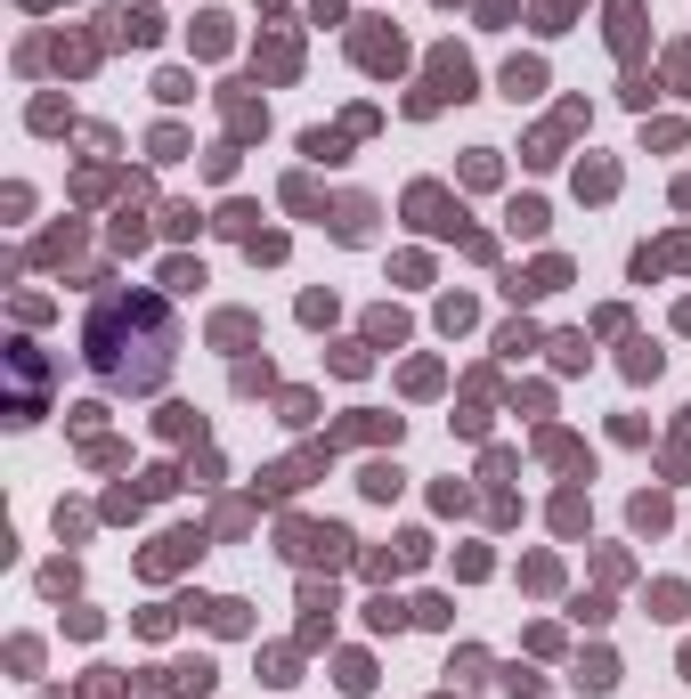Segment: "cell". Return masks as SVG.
<instances>
[{
	"label": "cell",
	"mask_w": 691,
	"mask_h": 699,
	"mask_svg": "<svg viewBox=\"0 0 691 699\" xmlns=\"http://www.w3.org/2000/svg\"><path fill=\"white\" fill-rule=\"evenodd\" d=\"M90 366H98V383L106 391H163V374H171V309L155 293H106L90 309Z\"/></svg>",
	"instance_id": "obj_1"
},
{
	"label": "cell",
	"mask_w": 691,
	"mask_h": 699,
	"mask_svg": "<svg viewBox=\"0 0 691 699\" xmlns=\"http://www.w3.org/2000/svg\"><path fill=\"white\" fill-rule=\"evenodd\" d=\"M448 98H472V57H464V49H439V57H431V82L415 90V114L448 106Z\"/></svg>",
	"instance_id": "obj_2"
},
{
	"label": "cell",
	"mask_w": 691,
	"mask_h": 699,
	"mask_svg": "<svg viewBox=\"0 0 691 699\" xmlns=\"http://www.w3.org/2000/svg\"><path fill=\"white\" fill-rule=\"evenodd\" d=\"M285 553H293V561H326V569H342V561H350V529H334V521H326V529L285 521Z\"/></svg>",
	"instance_id": "obj_3"
},
{
	"label": "cell",
	"mask_w": 691,
	"mask_h": 699,
	"mask_svg": "<svg viewBox=\"0 0 691 699\" xmlns=\"http://www.w3.org/2000/svg\"><path fill=\"white\" fill-rule=\"evenodd\" d=\"M350 57H358L366 74H399V66H407V41L383 33V25H358V33H350Z\"/></svg>",
	"instance_id": "obj_4"
},
{
	"label": "cell",
	"mask_w": 691,
	"mask_h": 699,
	"mask_svg": "<svg viewBox=\"0 0 691 699\" xmlns=\"http://www.w3.org/2000/svg\"><path fill=\"white\" fill-rule=\"evenodd\" d=\"M407 220H415V228H431V236H456L464 204H448V187H407Z\"/></svg>",
	"instance_id": "obj_5"
},
{
	"label": "cell",
	"mask_w": 691,
	"mask_h": 699,
	"mask_svg": "<svg viewBox=\"0 0 691 699\" xmlns=\"http://www.w3.org/2000/svg\"><path fill=\"white\" fill-rule=\"evenodd\" d=\"M9 366H17V423H33L41 415V358H33V342H9Z\"/></svg>",
	"instance_id": "obj_6"
},
{
	"label": "cell",
	"mask_w": 691,
	"mask_h": 699,
	"mask_svg": "<svg viewBox=\"0 0 691 699\" xmlns=\"http://www.w3.org/2000/svg\"><path fill=\"white\" fill-rule=\"evenodd\" d=\"M106 25V41H131V49H147L163 25H155V9H114V17H98Z\"/></svg>",
	"instance_id": "obj_7"
},
{
	"label": "cell",
	"mask_w": 691,
	"mask_h": 699,
	"mask_svg": "<svg viewBox=\"0 0 691 699\" xmlns=\"http://www.w3.org/2000/svg\"><path fill=\"white\" fill-rule=\"evenodd\" d=\"M578 122H586V106H561V114L545 122V131L529 139V163H553V155H561V139H570V131H578Z\"/></svg>",
	"instance_id": "obj_8"
},
{
	"label": "cell",
	"mask_w": 691,
	"mask_h": 699,
	"mask_svg": "<svg viewBox=\"0 0 691 699\" xmlns=\"http://www.w3.org/2000/svg\"><path fill=\"white\" fill-rule=\"evenodd\" d=\"M561 285H570V261H537V269L513 277L505 293H513V301H537V293H561Z\"/></svg>",
	"instance_id": "obj_9"
},
{
	"label": "cell",
	"mask_w": 691,
	"mask_h": 699,
	"mask_svg": "<svg viewBox=\"0 0 691 699\" xmlns=\"http://www.w3.org/2000/svg\"><path fill=\"white\" fill-rule=\"evenodd\" d=\"M220 114H228V131H236V139H253V131H261V122H269L253 90H220Z\"/></svg>",
	"instance_id": "obj_10"
},
{
	"label": "cell",
	"mask_w": 691,
	"mask_h": 699,
	"mask_svg": "<svg viewBox=\"0 0 691 699\" xmlns=\"http://www.w3.org/2000/svg\"><path fill=\"white\" fill-rule=\"evenodd\" d=\"M610 41H618L626 57L643 49V0H610Z\"/></svg>",
	"instance_id": "obj_11"
},
{
	"label": "cell",
	"mask_w": 691,
	"mask_h": 699,
	"mask_svg": "<svg viewBox=\"0 0 691 699\" xmlns=\"http://www.w3.org/2000/svg\"><path fill=\"white\" fill-rule=\"evenodd\" d=\"M366 228H374V204H366V196H342V204H334V236H342V244H366Z\"/></svg>",
	"instance_id": "obj_12"
},
{
	"label": "cell",
	"mask_w": 691,
	"mask_h": 699,
	"mask_svg": "<svg viewBox=\"0 0 691 699\" xmlns=\"http://www.w3.org/2000/svg\"><path fill=\"white\" fill-rule=\"evenodd\" d=\"M545 90V66H537V57H513V66H505V98H537Z\"/></svg>",
	"instance_id": "obj_13"
},
{
	"label": "cell",
	"mask_w": 691,
	"mask_h": 699,
	"mask_svg": "<svg viewBox=\"0 0 691 699\" xmlns=\"http://www.w3.org/2000/svg\"><path fill=\"white\" fill-rule=\"evenodd\" d=\"M253 334H261V326H253V317H244V309H220V317H212V342H220V350L253 342Z\"/></svg>",
	"instance_id": "obj_14"
},
{
	"label": "cell",
	"mask_w": 691,
	"mask_h": 699,
	"mask_svg": "<svg viewBox=\"0 0 691 699\" xmlns=\"http://www.w3.org/2000/svg\"><path fill=\"white\" fill-rule=\"evenodd\" d=\"M187 41H196L204 57H220V49H228V17H220V9H204V17H196V33H187Z\"/></svg>",
	"instance_id": "obj_15"
},
{
	"label": "cell",
	"mask_w": 691,
	"mask_h": 699,
	"mask_svg": "<svg viewBox=\"0 0 691 699\" xmlns=\"http://www.w3.org/2000/svg\"><path fill=\"white\" fill-rule=\"evenodd\" d=\"M553 529H561V537H578V529H586V496H578V488L553 504Z\"/></svg>",
	"instance_id": "obj_16"
},
{
	"label": "cell",
	"mask_w": 691,
	"mask_h": 699,
	"mask_svg": "<svg viewBox=\"0 0 691 699\" xmlns=\"http://www.w3.org/2000/svg\"><path fill=\"white\" fill-rule=\"evenodd\" d=\"M618 683V667H610V651H594L586 667H578V691H610Z\"/></svg>",
	"instance_id": "obj_17"
},
{
	"label": "cell",
	"mask_w": 691,
	"mask_h": 699,
	"mask_svg": "<svg viewBox=\"0 0 691 699\" xmlns=\"http://www.w3.org/2000/svg\"><path fill=\"white\" fill-rule=\"evenodd\" d=\"M358 488H366L374 504H391V496H399V472H391V464H366V480H358Z\"/></svg>",
	"instance_id": "obj_18"
},
{
	"label": "cell",
	"mask_w": 691,
	"mask_h": 699,
	"mask_svg": "<svg viewBox=\"0 0 691 699\" xmlns=\"http://www.w3.org/2000/svg\"><path fill=\"white\" fill-rule=\"evenodd\" d=\"M261 66H269V74H277V82H285V74H293V66H301V49H293V41H269V49H261Z\"/></svg>",
	"instance_id": "obj_19"
},
{
	"label": "cell",
	"mask_w": 691,
	"mask_h": 699,
	"mask_svg": "<svg viewBox=\"0 0 691 699\" xmlns=\"http://www.w3.org/2000/svg\"><path fill=\"white\" fill-rule=\"evenodd\" d=\"M553 366L578 374V366H586V334H561V342H553Z\"/></svg>",
	"instance_id": "obj_20"
},
{
	"label": "cell",
	"mask_w": 691,
	"mask_h": 699,
	"mask_svg": "<svg viewBox=\"0 0 691 699\" xmlns=\"http://www.w3.org/2000/svg\"><path fill=\"white\" fill-rule=\"evenodd\" d=\"M610 187H618L610 163H586V171H578V196H610Z\"/></svg>",
	"instance_id": "obj_21"
},
{
	"label": "cell",
	"mask_w": 691,
	"mask_h": 699,
	"mask_svg": "<svg viewBox=\"0 0 691 699\" xmlns=\"http://www.w3.org/2000/svg\"><path fill=\"white\" fill-rule=\"evenodd\" d=\"M366 626H374V634H399V626H407V610H399V602L383 594V602H374V610H366Z\"/></svg>",
	"instance_id": "obj_22"
},
{
	"label": "cell",
	"mask_w": 691,
	"mask_h": 699,
	"mask_svg": "<svg viewBox=\"0 0 691 699\" xmlns=\"http://www.w3.org/2000/svg\"><path fill=\"white\" fill-rule=\"evenodd\" d=\"M366 334H374V342H407V317H399V309H374Z\"/></svg>",
	"instance_id": "obj_23"
},
{
	"label": "cell",
	"mask_w": 691,
	"mask_h": 699,
	"mask_svg": "<svg viewBox=\"0 0 691 699\" xmlns=\"http://www.w3.org/2000/svg\"><path fill=\"white\" fill-rule=\"evenodd\" d=\"M545 456H553V464H586V448H578L570 431H545Z\"/></svg>",
	"instance_id": "obj_24"
},
{
	"label": "cell",
	"mask_w": 691,
	"mask_h": 699,
	"mask_svg": "<svg viewBox=\"0 0 691 699\" xmlns=\"http://www.w3.org/2000/svg\"><path fill=\"white\" fill-rule=\"evenodd\" d=\"M513 228H521V236H545V204L521 196V204H513Z\"/></svg>",
	"instance_id": "obj_25"
},
{
	"label": "cell",
	"mask_w": 691,
	"mask_h": 699,
	"mask_svg": "<svg viewBox=\"0 0 691 699\" xmlns=\"http://www.w3.org/2000/svg\"><path fill=\"white\" fill-rule=\"evenodd\" d=\"M204 618H212L220 634H244V602H204Z\"/></svg>",
	"instance_id": "obj_26"
},
{
	"label": "cell",
	"mask_w": 691,
	"mask_h": 699,
	"mask_svg": "<svg viewBox=\"0 0 691 699\" xmlns=\"http://www.w3.org/2000/svg\"><path fill=\"white\" fill-rule=\"evenodd\" d=\"M366 683H374V659L350 651V659H342V691H366Z\"/></svg>",
	"instance_id": "obj_27"
},
{
	"label": "cell",
	"mask_w": 691,
	"mask_h": 699,
	"mask_svg": "<svg viewBox=\"0 0 691 699\" xmlns=\"http://www.w3.org/2000/svg\"><path fill=\"white\" fill-rule=\"evenodd\" d=\"M114 244H122V252H139V244H147V228H139L131 204H122V220H114Z\"/></svg>",
	"instance_id": "obj_28"
},
{
	"label": "cell",
	"mask_w": 691,
	"mask_h": 699,
	"mask_svg": "<svg viewBox=\"0 0 691 699\" xmlns=\"http://www.w3.org/2000/svg\"><path fill=\"white\" fill-rule=\"evenodd\" d=\"M163 285H171V293H196V285H204V269H196V261H171V269H163Z\"/></svg>",
	"instance_id": "obj_29"
},
{
	"label": "cell",
	"mask_w": 691,
	"mask_h": 699,
	"mask_svg": "<svg viewBox=\"0 0 691 699\" xmlns=\"http://www.w3.org/2000/svg\"><path fill=\"white\" fill-rule=\"evenodd\" d=\"M635 529H667V496H635Z\"/></svg>",
	"instance_id": "obj_30"
},
{
	"label": "cell",
	"mask_w": 691,
	"mask_h": 699,
	"mask_svg": "<svg viewBox=\"0 0 691 699\" xmlns=\"http://www.w3.org/2000/svg\"><path fill=\"white\" fill-rule=\"evenodd\" d=\"M570 9H578V0H537V25H545V33H561V25H570Z\"/></svg>",
	"instance_id": "obj_31"
},
{
	"label": "cell",
	"mask_w": 691,
	"mask_h": 699,
	"mask_svg": "<svg viewBox=\"0 0 691 699\" xmlns=\"http://www.w3.org/2000/svg\"><path fill=\"white\" fill-rule=\"evenodd\" d=\"M439 326H448V334H456V326H472V301H464V293H448V301H439Z\"/></svg>",
	"instance_id": "obj_32"
},
{
	"label": "cell",
	"mask_w": 691,
	"mask_h": 699,
	"mask_svg": "<svg viewBox=\"0 0 691 699\" xmlns=\"http://www.w3.org/2000/svg\"><path fill=\"white\" fill-rule=\"evenodd\" d=\"M626 374H635V383H643V374H659V350H651V342H635V350H626Z\"/></svg>",
	"instance_id": "obj_33"
},
{
	"label": "cell",
	"mask_w": 691,
	"mask_h": 699,
	"mask_svg": "<svg viewBox=\"0 0 691 699\" xmlns=\"http://www.w3.org/2000/svg\"><path fill=\"white\" fill-rule=\"evenodd\" d=\"M407 391H415V399H423V391H439V366H431V358H415V366H407Z\"/></svg>",
	"instance_id": "obj_34"
},
{
	"label": "cell",
	"mask_w": 691,
	"mask_h": 699,
	"mask_svg": "<svg viewBox=\"0 0 691 699\" xmlns=\"http://www.w3.org/2000/svg\"><path fill=\"white\" fill-rule=\"evenodd\" d=\"M196 431H204V423L187 415V407H171V415H163V439H196Z\"/></svg>",
	"instance_id": "obj_35"
},
{
	"label": "cell",
	"mask_w": 691,
	"mask_h": 699,
	"mask_svg": "<svg viewBox=\"0 0 691 699\" xmlns=\"http://www.w3.org/2000/svg\"><path fill=\"white\" fill-rule=\"evenodd\" d=\"M667 82H675V90H683V98H691V41H683V49H675V57H667Z\"/></svg>",
	"instance_id": "obj_36"
},
{
	"label": "cell",
	"mask_w": 691,
	"mask_h": 699,
	"mask_svg": "<svg viewBox=\"0 0 691 699\" xmlns=\"http://www.w3.org/2000/svg\"><path fill=\"white\" fill-rule=\"evenodd\" d=\"M496 350H505V358H521V350H537V334H529V326H505V334H496Z\"/></svg>",
	"instance_id": "obj_37"
},
{
	"label": "cell",
	"mask_w": 691,
	"mask_h": 699,
	"mask_svg": "<svg viewBox=\"0 0 691 699\" xmlns=\"http://www.w3.org/2000/svg\"><path fill=\"white\" fill-rule=\"evenodd\" d=\"M114 691H122L114 675H90V683H82V699H114Z\"/></svg>",
	"instance_id": "obj_38"
},
{
	"label": "cell",
	"mask_w": 691,
	"mask_h": 699,
	"mask_svg": "<svg viewBox=\"0 0 691 699\" xmlns=\"http://www.w3.org/2000/svg\"><path fill=\"white\" fill-rule=\"evenodd\" d=\"M675 204H683V212H691V179H683V187H675Z\"/></svg>",
	"instance_id": "obj_39"
},
{
	"label": "cell",
	"mask_w": 691,
	"mask_h": 699,
	"mask_svg": "<svg viewBox=\"0 0 691 699\" xmlns=\"http://www.w3.org/2000/svg\"><path fill=\"white\" fill-rule=\"evenodd\" d=\"M683 675H691V643H683Z\"/></svg>",
	"instance_id": "obj_40"
}]
</instances>
